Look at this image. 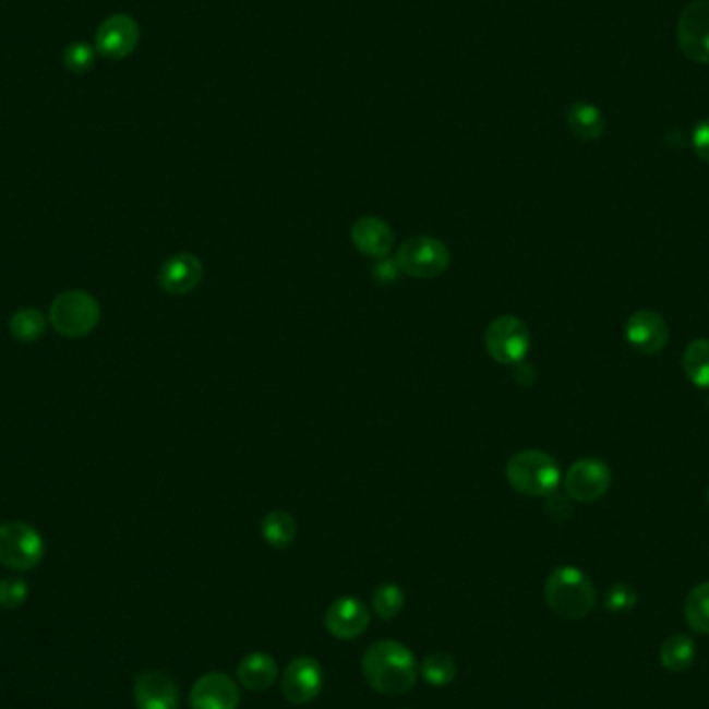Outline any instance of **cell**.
I'll list each match as a JSON object with an SVG mask.
<instances>
[{
  "instance_id": "cell-17",
  "label": "cell",
  "mask_w": 709,
  "mask_h": 709,
  "mask_svg": "<svg viewBox=\"0 0 709 709\" xmlns=\"http://www.w3.org/2000/svg\"><path fill=\"white\" fill-rule=\"evenodd\" d=\"M351 241L363 255L382 260L395 248V230L380 216H361L351 227Z\"/></svg>"
},
{
  "instance_id": "cell-4",
  "label": "cell",
  "mask_w": 709,
  "mask_h": 709,
  "mask_svg": "<svg viewBox=\"0 0 709 709\" xmlns=\"http://www.w3.org/2000/svg\"><path fill=\"white\" fill-rule=\"evenodd\" d=\"M48 320L64 338H84L100 322V303L94 295L80 289L63 291L55 297Z\"/></svg>"
},
{
  "instance_id": "cell-10",
  "label": "cell",
  "mask_w": 709,
  "mask_h": 709,
  "mask_svg": "<svg viewBox=\"0 0 709 709\" xmlns=\"http://www.w3.org/2000/svg\"><path fill=\"white\" fill-rule=\"evenodd\" d=\"M324 687V670L310 656H299L280 676V688L285 699L292 706H305L317 699Z\"/></svg>"
},
{
  "instance_id": "cell-9",
  "label": "cell",
  "mask_w": 709,
  "mask_h": 709,
  "mask_svg": "<svg viewBox=\"0 0 709 709\" xmlns=\"http://www.w3.org/2000/svg\"><path fill=\"white\" fill-rule=\"evenodd\" d=\"M676 43L690 63L709 64V0H693L676 23Z\"/></svg>"
},
{
  "instance_id": "cell-32",
  "label": "cell",
  "mask_w": 709,
  "mask_h": 709,
  "mask_svg": "<svg viewBox=\"0 0 709 709\" xmlns=\"http://www.w3.org/2000/svg\"><path fill=\"white\" fill-rule=\"evenodd\" d=\"M400 274L398 271L397 262L395 260H386L382 257L374 268V276H376L380 283H395L397 276Z\"/></svg>"
},
{
  "instance_id": "cell-22",
  "label": "cell",
  "mask_w": 709,
  "mask_h": 709,
  "mask_svg": "<svg viewBox=\"0 0 709 709\" xmlns=\"http://www.w3.org/2000/svg\"><path fill=\"white\" fill-rule=\"evenodd\" d=\"M697 647L688 635H672L660 647V664L668 672H685L695 664Z\"/></svg>"
},
{
  "instance_id": "cell-21",
  "label": "cell",
  "mask_w": 709,
  "mask_h": 709,
  "mask_svg": "<svg viewBox=\"0 0 709 709\" xmlns=\"http://www.w3.org/2000/svg\"><path fill=\"white\" fill-rule=\"evenodd\" d=\"M683 370L695 388L709 390V338L690 340L683 353Z\"/></svg>"
},
{
  "instance_id": "cell-24",
  "label": "cell",
  "mask_w": 709,
  "mask_h": 709,
  "mask_svg": "<svg viewBox=\"0 0 709 709\" xmlns=\"http://www.w3.org/2000/svg\"><path fill=\"white\" fill-rule=\"evenodd\" d=\"M46 326L48 320L40 310L23 308L20 312L13 313L9 322V333L17 343H36L43 338Z\"/></svg>"
},
{
  "instance_id": "cell-30",
  "label": "cell",
  "mask_w": 709,
  "mask_h": 709,
  "mask_svg": "<svg viewBox=\"0 0 709 709\" xmlns=\"http://www.w3.org/2000/svg\"><path fill=\"white\" fill-rule=\"evenodd\" d=\"M570 498L568 496H561L558 492H552L550 496H545V515L552 519L554 522H564L570 515H573V508H570Z\"/></svg>"
},
{
  "instance_id": "cell-7",
  "label": "cell",
  "mask_w": 709,
  "mask_h": 709,
  "mask_svg": "<svg viewBox=\"0 0 709 709\" xmlns=\"http://www.w3.org/2000/svg\"><path fill=\"white\" fill-rule=\"evenodd\" d=\"M44 540L36 527L25 521L0 525V564L27 573L43 563Z\"/></svg>"
},
{
  "instance_id": "cell-18",
  "label": "cell",
  "mask_w": 709,
  "mask_h": 709,
  "mask_svg": "<svg viewBox=\"0 0 709 709\" xmlns=\"http://www.w3.org/2000/svg\"><path fill=\"white\" fill-rule=\"evenodd\" d=\"M278 681V666L276 660L264 653V651H253L248 653L239 664H237V683L241 687L253 690V693H264Z\"/></svg>"
},
{
  "instance_id": "cell-6",
  "label": "cell",
  "mask_w": 709,
  "mask_h": 709,
  "mask_svg": "<svg viewBox=\"0 0 709 709\" xmlns=\"http://www.w3.org/2000/svg\"><path fill=\"white\" fill-rule=\"evenodd\" d=\"M483 347L501 365H517L525 361L531 349V333L517 315H498L483 334Z\"/></svg>"
},
{
  "instance_id": "cell-8",
  "label": "cell",
  "mask_w": 709,
  "mask_h": 709,
  "mask_svg": "<svg viewBox=\"0 0 709 709\" xmlns=\"http://www.w3.org/2000/svg\"><path fill=\"white\" fill-rule=\"evenodd\" d=\"M612 485V469L600 459L575 460L564 473V492L573 502L591 504L604 498Z\"/></svg>"
},
{
  "instance_id": "cell-25",
  "label": "cell",
  "mask_w": 709,
  "mask_h": 709,
  "mask_svg": "<svg viewBox=\"0 0 709 709\" xmlns=\"http://www.w3.org/2000/svg\"><path fill=\"white\" fill-rule=\"evenodd\" d=\"M685 621L699 633L709 635V581L695 585L685 598Z\"/></svg>"
},
{
  "instance_id": "cell-14",
  "label": "cell",
  "mask_w": 709,
  "mask_h": 709,
  "mask_svg": "<svg viewBox=\"0 0 709 709\" xmlns=\"http://www.w3.org/2000/svg\"><path fill=\"white\" fill-rule=\"evenodd\" d=\"M133 701L137 709H179L181 690L167 672L147 670L133 683Z\"/></svg>"
},
{
  "instance_id": "cell-28",
  "label": "cell",
  "mask_w": 709,
  "mask_h": 709,
  "mask_svg": "<svg viewBox=\"0 0 709 709\" xmlns=\"http://www.w3.org/2000/svg\"><path fill=\"white\" fill-rule=\"evenodd\" d=\"M94 59H96V50L89 44L73 43L64 48V67L75 75L87 73L94 67Z\"/></svg>"
},
{
  "instance_id": "cell-13",
  "label": "cell",
  "mask_w": 709,
  "mask_h": 709,
  "mask_svg": "<svg viewBox=\"0 0 709 709\" xmlns=\"http://www.w3.org/2000/svg\"><path fill=\"white\" fill-rule=\"evenodd\" d=\"M370 621H372L370 608L353 596L338 598L326 610V616H324V625L328 628V633L333 635L334 639H340V641H351V639L361 637L368 630Z\"/></svg>"
},
{
  "instance_id": "cell-3",
  "label": "cell",
  "mask_w": 709,
  "mask_h": 709,
  "mask_svg": "<svg viewBox=\"0 0 709 709\" xmlns=\"http://www.w3.org/2000/svg\"><path fill=\"white\" fill-rule=\"evenodd\" d=\"M504 476L515 492L531 498L550 496L563 480L558 460L538 448L515 453L506 462Z\"/></svg>"
},
{
  "instance_id": "cell-31",
  "label": "cell",
  "mask_w": 709,
  "mask_h": 709,
  "mask_svg": "<svg viewBox=\"0 0 709 709\" xmlns=\"http://www.w3.org/2000/svg\"><path fill=\"white\" fill-rule=\"evenodd\" d=\"M690 146L697 154V158L709 165V119H704L695 125L690 135Z\"/></svg>"
},
{
  "instance_id": "cell-11",
  "label": "cell",
  "mask_w": 709,
  "mask_h": 709,
  "mask_svg": "<svg viewBox=\"0 0 709 709\" xmlns=\"http://www.w3.org/2000/svg\"><path fill=\"white\" fill-rule=\"evenodd\" d=\"M625 338L637 353L651 357L666 349L670 328L662 313L653 310H637L626 320Z\"/></svg>"
},
{
  "instance_id": "cell-33",
  "label": "cell",
  "mask_w": 709,
  "mask_h": 709,
  "mask_svg": "<svg viewBox=\"0 0 709 709\" xmlns=\"http://www.w3.org/2000/svg\"><path fill=\"white\" fill-rule=\"evenodd\" d=\"M706 501H708V506H709V488H708V494H706Z\"/></svg>"
},
{
  "instance_id": "cell-29",
  "label": "cell",
  "mask_w": 709,
  "mask_h": 709,
  "mask_svg": "<svg viewBox=\"0 0 709 709\" xmlns=\"http://www.w3.org/2000/svg\"><path fill=\"white\" fill-rule=\"evenodd\" d=\"M27 584L20 577H4L0 579V608L4 610H15L25 604L27 600Z\"/></svg>"
},
{
  "instance_id": "cell-2",
  "label": "cell",
  "mask_w": 709,
  "mask_h": 709,
  "mask_svg": "<svg viewBox=\"0 0 709 709\" xmlns=\"http://www.w3.org/2000/svg\"><path fill=\"white\" fill-rule=\"evenodd\" d=\"M543 598L550 610L563 621H581L596 608V585L577 566H558L554 568L545 585Z\"/></svg>"
},
{
  "instance_id": "cell-15",
  "label": "cell",
  "mask_w": 709,
  "mask_h": 709,
  "mask_svg": "<svg viewBox=\"0 0 709 709\" xmlns=\"http://www.w3.org/2000/svg\"><path fill=\"white\" fill-rule=\"evenodd\" d=\"M204 280V264L195 253L181 251L170 255L158 272V285L167 295H189Z\"/></svg>"
},
{
  "instance_id": "cell-16",
  "label": "cell",
  "mask_w": 709,
  "mask_h": 709,
  "mask_svg": "<svg viewBox=\"0 0 709 709\" xmlns=\"http://www.w3.org/2000/svg\"><path fill=\"white\" fill-rule=\"evenodd\" d=\"M140 43V25L129 15H110L96 32V48L106 59L119 61L129 57Z\"/></svg>"
},
{
  "instance_id": "cell-5",
  "label": "cell",
  "mask_w": 709,
  "mask_h": 709,
  "mask_svg": "<svg viewBox=\"0 0 709 709\" xmlns=\"http://www.w3.org/2000/svg\"><path fill=\"white\" fill-rule=\"evenodd\" d=\"M398 271L411 278H438L450 266V250L444 241L430 235H416L409 237L395 255Z\"/></svg>"
},
{
  "instance_id": "cell-27",
  "label": "cell",
  "mask_w": 709,
  "mask_h": 709,
  "mask_svg": "<svg viewBox=\"0 0 709 709\" xmlns=\"http://www.w3.org/2000/svg\"><path fill=\"white\" fill-rule=\"evenodd\" d=\"M637 589L633 585L616 584L612 585L604 596V605L608 612L612 614H628L637 605Z\"/></svg>"
},
{
  "instance_id": "cell-12",
  "label": "cell",
  "mask_w": 709,
  "mask_h": 709,
  "mask_svg": "<svg viewBox=\"0 0 709 709\" xmlns=\"http://www.w3.org/2000/svg\"><path fill=\"white\" fill-rule=\"evenodd\" d=\"M239 704V683L225 672H208L200 676L189 693L191 709H237Z\"/></svg>"
},
{
  "instance_id": "cell-19",
  "label": "cell",
  "mask_w": 709,
  "mask_h": 709,
  "mask_svg": "<svg viewBox=\"0 0 709 709\" xmlns=\"http://www.w3.org/2000/svg\"><path fill=\"white\" fill-rule=\"evenodd\" d=\"M566 123L575 137L584 142H596L604 135L605 119L602 110L589 103H575L566 112Z\"/></svg>"
},
{
  "instance_id": "cell-20",
  "label": "cell",
  "mask_w": 709,
  "mask_h": 709,
  "mask_svg": "<svg viewBox=\"0 0 709 709\" xmlns=\"http://www.w3.org/2000/svg\"><path fill=\"white\" fill-rule=\"evenodd\" d=\"M260 531L264 542L276 550H285L297 540V522L287 510H271L268 515H264Z\"/></svg>"
},
{
  "instance_id": "cell-1",
  "label": "cell",
  "mask_w": 709,
  "mask_h": 709,
  "mask_svg": "<svg viewBox=\"0 0 709 709\" xmlns=\"http://www.w3.org/2000/svg\"><path fill=\"white\" fill-rule=\"evenodd\" d=\"M361 674L380 695L400 697L418 685L419 662L409 647L384 639L365 649Z\"/></svg>"
},
{
  "instance_id": "cell-26",
  "label": "cell",
  "mask_w": 709,
  "mask_h": 709,
  "mask_svg": "<svg viewBox=\"0 0 709 709\" xmlns=\"http://www.w3.org/2000/svg\"><path fill=\"white\" fill-rule=\"evenodd\" d=\"M372 608L382 621H393L405 608V591L397 584H382L372 596Z\"/></svg>"
},
{
  "instance_id": "cell-23",
  "label": "cell",
  "mask_w": 709,
  "mask_h": 709,
  "mask_svg": "<svg viewBox=\"0 0 709 709\" xmlns=\"http://www.w3.org/2000/svg\"><path fill=\"white\" fill-rule=\"evenodd\" d=\"M419 676L432 687H448L457 678V662L444 651H434L421 660Z\"/></svg>"
}]
</instances>
